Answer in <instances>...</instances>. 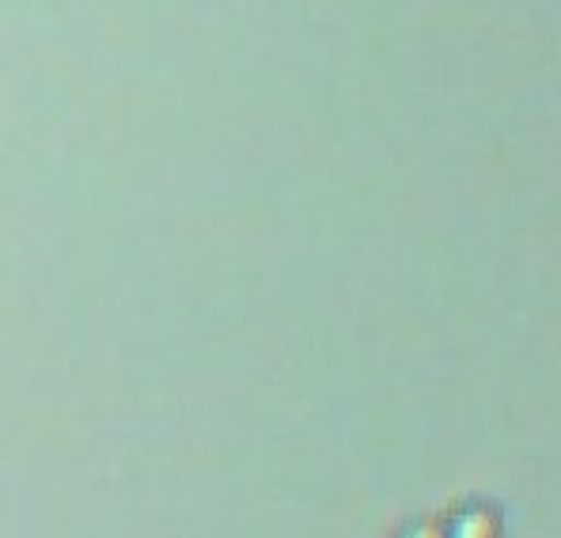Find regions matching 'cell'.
<instances>
[{
    "label": "cell",
    "mask_w": 561,
    "mask_h": 538,
    "mask_svg": "<svg viewBox=\"0 0 561 538\" xmlns=\"http://www.w3.org/2000/svg\"><path fill=\"white\" fill-rule=\"evenodd\" d=\"M459 538H485L482 531H478V519H470V524H467V531L463 535H459Z\"/></svg>",
    "instance_id": "6da1fadb"
}]
</instances>
